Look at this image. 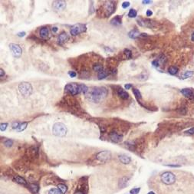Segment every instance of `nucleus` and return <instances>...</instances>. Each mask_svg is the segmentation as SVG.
<instances>
[{"mask_svg":"<svg viewBox=\"0 0 194 194\" xmlns=\"http://www.w3.org/2000/svg\"><path fill=\"white\" fill-rule=\"evenodd\" d=\"M9 47L12 52V55L15 58H19L22 55V48L21 47L17 44H14V43H11L9 45Z\"/></svg>","mask_w":194,"mask_h":194,"instance_id":"nucleus-9","label":"nucleus"},{"mask_svg":"<svg viewBox=\"0 0 194 194\" xmlns=\"http://www.w3.org/2000/svg\"><path fill=\"white\" fill-rule=\"evenodd\" d=\"M107 75H108V72L107 71H105V70H103V71L98 72V78L99 80H101V79H104V78H105V77H107Z\"/></svg>","mask_w":194,"mask_h":194,"instance_id":"nucleus-23","label":"nucleus"},{"mask_svg":"<svg viewBox=\"0 0 194 194\" xmlns=\"http://www.w3.org/2000/svg\"><path fill=\"white\" fill-rule=\"evenodd\" d=\"M58 188H59V189L61 191V193L63 194H65L68 190V188L65 184H59L58 185Z\"/></svg>","mask_w":194,"mask_h":194,"instance_id":"nucleus-28","label":"nucleus"},{"mask_svg":"<svg viewBox=\"0 0 194 194\" xmlns=\"http://www.w3.org/2000/svg\"><path fill=\"white\" fill-rule=\"evenodd\" d=\"M118 95L121 98L123 99V100H126L129 98V94H128V93H127V91H125L124 90H123L122 88H119L118 91Z\"/></svg>","mask_w":194,"mask_h":194,"instance_id":"nucleus-17","label":"nucleus"},{"mask_svg":"<svg viewBox=\"0 0 194 194\" xmlns=\"http://www.w3.org/2000/svg\"><path fill=\"white\" fill-rule=\"evenodd\" d=\"M140 190H141V188H135L130 190V194H138Z\"/></svg>","mask_w":194,"mask_h":194,"instance_id":"nucleus-37","label":"nucleus"},{"mask_svg":"<svg viewBox=\"0 0 194 194\" xmlns=\"http://www.w3.org/2000/svg\"><path fill=\"white\" fill-rule=\"evenodd\" d=\"M178 71H179V68L176 67V66H170V67L168 68L169 74H170V75H176Z\"/></svg>","mask_w":194,"mask_h":194,"instance_id":"nucleus-22","label":"nucleus"},{"mask_svg":"<svg viewBox=\"0 0 194 194\" xmlns=\"http://www.w3.org/2000/svg\"><path fill=\"white\" fill-rule=\"evenodd\" d=\"M104 13H105L106 16H110V15L113 14L114 12L115 11L114 3L111 1L107 2L104 6Z\"/></svg>","mask_w":194,"mask_h":194,"instance_id":"nucleus-8","label":"nucleus"},{"mask_svg":"<svg viewBox=\"0 0 194 194\" xmlns=\"http://www.w3.org/2000/svg\"><path fill=\"white\" fill-rule=\"evenodd\" d=\"M109 137H110V139L112 142L114 143H120L123 140V135H121V134H118V133H116V132H111L109 134Z\"/></svg>","mask_w":194,"mask_h":194,"instance_id":"nucleus-11","label":"nucleus"},{"mask_svg":"<svg viewBox=\"0 0 194 194\" xmlns=\"http://www.w3.org/2000/svg\"><path fill=\"white\" fill-rule=\"evenodd\" d=\"M128 36L129 38H133V39H135V38H137V37L140 36V32H139V31L137 29H133V30H131L130 32L128 33Z\"/></svg>","mask_w":194,"mask_h":194,"instance_id":"nucleus-21","label":"nucleus"},{"mask_svg":"<svg viewBox=\"0 0 194 194\" xmlns=\"http://www.w3.org/2000/svg\"><path fill=\"white\" fill-rule=\"evenodd\" d=\"M143 4H150L152 3V1H150V0H144V1L142 2Z\"/></svg>","mask_w":194,"mask_h":194,"instance_id":"nucleus-49","label":"nucleus"},{"mask_svg":"<svg viewBox=\"0 0 194 194\" xmlns=\"http://www.w3.org/2000/svg\"><path fill=\"white\" fill-rule=\"evenodd\" d=\"M57 31H58V28H57V27H53V28H52V32H56Z\"/></svg>","mask_w":194,"mask_h":194,"instance_id":"nucleus-50","label":"nucleus"},{"mask_svg":"<svg viewBox=\"0 0 194 194\" xmlns=\"http://www.w3.org/2000/svg\"><path fill=\"white\" fill-rule=\"evenodd\" d=\"M29 188L33 193H37L39 190V187L37 184H30L29 186Z\"/></svg>","mask_w":194,"mask_h":194,"instance_id":"nucleus-24","label":"nucleus"},{"mask_svg":"<svg viewBox=\"0 0 194 194\" xmlns=\"http://www.w3.org/2000/svg\"><path fill=\"white\" fill-rule=\"evenodd\" d=\"M27 125H28V123L27 122H23L20 125H19V127H18V132H21V131H23L24 130L26 127H27Z\"/></svg>","mask_w":194,"mask_h":194,"instance_id":"nucleus-30","label":"nucleus"},{"mask_svg":"<svg viewBox=\"0 0 194 194\" xmlns=\"http://www.w3.org/2000/svg\"><path fill=\"white\" fill-rule=\"evenodd\" d=\"M124 87H125V88L127 89V90H129V89H130L132 87H133V85H132L131 84H127Z\"/></svg>","mask_w":194,"mask_h":194,"instance_id":"nucleus-47","label":"nucleus"},{"mask_svg":"<svg viewBox=\"0 0 194 194\" xmlns=\"http://www.w3.org/2000/svg\"><path fill=\"white\" fill-rule=\"evenodd\" d=\"M18 90L22 96L29 97L32 93V87L28 82H22L18 85Z\"/></svg>","mask_w":194,"mask_h":194,"instance_id":"nucleus-4","label":"nucleus"},{"mask_svg":"<svg viewBox=\"0 0 194 194\" xmlns=\"http://www.w3.org/2000/svg\"><path fill=\"white\" fill-rule=\"evenodd\" d=\"M93 69H94V71H98V72H100L104 70V68H103V65H100V64H95L93 65Z\"/></svg>","mask_w":194,"mask_h":194,"instance_id":"nucleus-26","label":"nucleus"},{"mask_svg":"<svg viewBox=\"0 0 194 194\" xmlns=\"http://www.w3.org/2000/svg\"><path fill=\"white\" fill-rule=\"evenodd\" d=\"M148 194H155V193H154V192H153V191H151V192L148 193Z\"/></svg>","mask_w":194,"mask_h":194,"instance_id":"nucleus-52","label":"nucleus"},{"mask_svg":"<svg viewBox=\"0 0 194 194\" xmlns=\"http://www.w3.org/2000/svg\"><path fill=\"white\" fill-rule=\"evenodd\" d=\"M193 75H194V71H187L183 74V78L191 77Z\"/></svg>","mask_w":194,"mask_h":194,"instance_id":"nucleus-32","label":"nucleus"},{"mask_svg":"<svg viewBox=\"0 0 194 194\" xmlns=\"http://www.w3.org/2000/svg\"><path fill=\"white\" fill-rule=\"evenodd\" d=\"M127 183H128V178L127 177L123 176V177L121 178L119 180V187H121V189L124 188L127 185Z\"/></svg>","mask_w":194,"mask_h":194,"instance_id":"nucleus-20","label":"nucleus"},{"mask_svg":"<svg viewBox=\"0 0 194 194\" xmlns=\"http://www.w3.org/2000/svg\"><path fill=\"white\" fill-rule=\"evenodd\" d=\"M48 194H61V191L58 189H51L48 192Z\"/></svg>","mask_w":194,"mask_h":194,"instance_id":"nucleus-34","label":"nucleus"},{"mask_svg":"<svg viewBox=\"0 0 194 194\" xmlns=\"http://www.w3.org/2000/svg\"><path fill=\"white\" fill-rule=\"evenodd\" d=\"M13 180L20 185H23V186H26L27 185V182L25 181V179H23L22 177L19 176H15L13 178Z\"/></svg>","mask_w":194,"mask_h":194,"instance_id":"nucleus-18","label":"nucleus"},{"mask_svg":"<svg viewBox=\"0 0 194 194\" xmlns=\"http://www.w3.org/2000/svg\"><path fill=\"white\" fill-rule=\"evenodd\" d=\"M25 32H18V34H17V35L18 36V37H24L25 35Z\"/></svg>","mask_w":194,"mask_h":194,"instance_id":"nucleus-46","label":"nucleus"},{"mask_svg":"<svg viewBox=\"0 0 194 194\" xmlns=\"http://www.w3.org/2000/svg\"><path fill=\"white\" fill-rule=\"evenodd\" d=\"M124 54H125V55H126L127 59H130L132 58V52L130 51V50L125 49L124 50Z\"/></svg>","mask_w":194,"mask_h":194,"instance_id":"nucleus-33","label":"nucleus"},{"mask_svg":"<svg viewBox=\"0 0 194 194\" xmlns=\"http://www.w3.org/2000/svg\"><path fill=\"white\" fill-rule=\"evenodd\" d=\"M19 123L18 122H14L13 123H12V128H14V129H16V128H18V127H19Z\"/></svg>","mask_w":194,"mask_h":194,"instance_id":"nucleus-43","label":"nucleus"},{"mask_svg":"<svg viewBox=\"0 0 194 194\" xmlns=\"http://www.w3.org/2000/svg\"><path fill=\"white\" fill-rule=\"evenodd\" d=\"M130 2H123L122 4V8L123 9H127V8H128L130 6Z\"/></svg>","mask_w":194,"mask_h":194,"instance_id":"nucleus-40","label":"nucleus"},{"mask_svg":"<svg viewBox=\"0 0 194 194\" xmlns=\"http://www.w3.org/2000/svg\"><path fill=\"white\" fill-rule=\"evenodd\" d=\"M65 90L66 92L71 95H76L81 92V84H77L76 83H71L68 84L65 88Z\"/></svg>","mask_w":194,"mask_h":194,"instance_id":"nucleus-5","label":"nucleus"},{"mask_svg":"<svg viewBox=\"0 0 194 194\" xmlns=\"http://www.w3.org/2000/svg\"><path fill=\"white\" fill-rule=\"evenodd\" d=\"M40 36L41 38H44V39H46V38H48L50 36V32H49V29L47 28V27H43L41 28L40 30Z\"/></svg>","mask_w":194,"mask_h":194,"instance_id":"nucleus-14","label":"nucleus"},{"mask_svg":"<svg viewBox=\"0 0 194 194\" xmlns=\"http://www.w3.org/2000/svg\"><path fill=\"white\" fill-rule=\"evenodd\" d=\"M121 16H120V15H117V16H115L114 18H113L111 19V25H119L121 24Z\"/></svg>","mask_w":194,"mask_h":194,"instance_id":"nucleus-19","label":"nucleus"},{"mask_svg":"<svg viewBox=\"0 0 194 194\" xmlns=\"http://www.w3.org/2000/svg\"><path fill=\"white\" fill-rule=\"evenodd\" d=\"M86 30H87V28H86V25H85L76 24V25H75L74 26L71 27L70 32H71V35H72L73 36H76V35H79L81 33H83L84 32H86Z\"/></svg>","mask_w":194,"mask_h":194,"instance_id":"nucleus-6","label":"nucleus"},{"mask_svg":"<svg viewBox=\"0 0 194 194\" xmlns=\"http://www.w3.org/2000/svg\"><path fill=\"white\" fill-rule=\"evenodd\" d=\"M118 157H119L120 161H121L122 164H130V161H131L130 157L129 156H127V155H125V154L120 155Z\"/></svg>","mask_w":194,"mask_h":194,"instance_id":"nucleus-16","label":"nucleus"},{"mask_svg":"<svg viewBox=\"0 0 194 194\" xmlns=\"http://www.w3.org/2000/svg\"><path fill=\"white\" fill-rule=\"evenodd\" d=\"M137 24L142 27H146V28H153L154 26V22L151 21L150 19H143V18L138 19Z\"/></svg>","mask_w":194,"mask_h":194,"instance_id":"nucleus-10","label":"nucleus"},{"mask_svg":"<svg viewBox=\"0 0 194 194\" xmlns=\"http://www.w3.org/2000/svg\"><path fill=\"white\" fill-rule=\"evenodd\" d=\"M161 181L166 185H172L176 182V176L171 172H165L160 176Z\"/></svg>","mask_w":194,"mask_h":194,"instance_id":"nucleus-3","label":"nucleus"},{"mask_svg":"<svg viewBox=\"0 0 194 194\" xmlns=\"http://www.w3.org/2000/svg\"><path fill=\"white\" fill-rule=\"evenodd\" d=\"M68 75H69L70 77H76L77 74H76L75 71H68Z\"/></svg>","mask_w":194,"mask_h":194,"instance_id":"nucleus-42","label":"nucleus"},{"mask_svg":"<svg viewBox=\"0 0 194 194\" xmlns=\"http://www.w3.org/2000/svg\"><path fill=\"white\" fill-rule=\"evenodd\" d=\"M68 40V35L66 32H61L59 38H58V43L59 45H62L65 42H66Z\"/></svg>","mask_w":194,"mask_h":194,"instance_id":"nucleus-13","label":"nucleus"},{"mask_svg":"<svg viewBox=\"0 0 194 194\" xmlns=\"http://www.w3.org/2000/svg\"><path fill=\"white\" fill-rule=\"evenodd\" d=\"M4 75H5V71H4V70L2 68H1L0 69V76L3 77Z\"/></svg>","mask_w":194,"mask_h":194,"instance_id":"nucleus-48","label":"nucleus"},{"mask_svg":"<svg viewBox=\"0 0 194 194\" xmlns=\"http://www.w3.org/2000/svg\"><path fill=\"white\" fill-rule=\"evenodd\" d=\"M111 157V153L110 151L108 150L100 151L96 156V158L98 159L99 161L102 163H105V162H107L108 160H110Z\"/></svg>","mask_w":194,"mask_h":194,"instance_id":"nucleus-7","label":"nucleus"},{"mask_svg":"<svg viewBox=\"0 0 194 194\" xmlns=\"http://www.w3.org/2000/svg\"><path fill=\"white\" fill-rule=\"evenodd\" d=\"M8 123H1V131H5L7 128Z\"/></svg>","mask_w":194,"mask_h":194,"instance_id":"nucleus-39","label":"nucleus"},{"mask_svg":"<svg viewBox=\"0 0 194 194\" xmlns=\"http://www.w3.org/2000/svg\"><path fill=\"white\" fill-rule=\"evenodd\" d=\"M137 78L140 79V80H141V81H145V80H147V78H148V75H147V73H142V74H141V75H139L137 76Z\"/></svg>","mask_w":194,"mask_h":194,"instance_id":"nucleus-31","label":"nucleus"},{"mask_svg":"<svg viewBox=\"0 0 194 194\" xmlns=\"http://www.w3.org/2000/svg\"><path fill=\"white\" fill-rule=\"evenodd\" d=\"M137 15V12L134 9H131L128 12V16L130 18H135Z\"/></svg>","mask_w":194,"mask_h":194,"instance_id":"nucleus-29","label":"nucleus"},{"mask_svg":"<svg viewBox=\"0 0 194 194\" xmlns=\"http://www.w3.org/2000/svg\"><path fill=\"white\" fill-rule=\"evenodd\" d=\"M146 15H147V16H151V15H153V12H152V11H151L150 9H148L147 11V12H146Z\"/></svg>","mask_w":194,"mask_h":194,"instance_id":"nucleus-45","label":"nucleus"},{"mask_svg":"<svg viewBox=\"0 0 194 194\" xmlns=\"http://www.w3.org/2000/svg\"><path fill=\"white\" fill-rule=\"evenodd\" d=\"M133 93H134V94L135 96V98H137V100L139 101V100H141L142 98V95L141 94V92H140L139 90H137V89H136V88H134L133 89Z\"/></svg>","mask_w":194,"mask_h":194,"instance_id":"nucleus-25","label":"nucleus"},{"mask_svg":"<svg viewBox=\"0 0 194 194\" xmlns=\"http://www.w3.org/2000/svg\"><path fill=\"white\" fill-rule=\"evenodd\" d=\"M126 145L127 147V148L130 150H135V145H134L132 143H130V142H127L126 143Z\"/></svg>","mask_w":194,"mask_h":194,"instance_id":"nucleus-36","label":"nucleus"},{"mask_svg":"<svg viewBox=\"0 0 194 194\" xmlns=\"http://www.w3.org/2000/svg\"><path fill=\"white\" fill-rule=\"evenodd\" d=\"M166 166H170V167H180V165H177V164H167Z\"/></svg>","mask_w":194,"mask_h":194,"instance_id":"nucleus-44","label":"nucleus"},{"mask_svg":"<svg viewBox=\"0 0 194 194\" xmlns=\"http://www.w3.org/2000/svg\"><path fill=\"white\" fill-rule=\"evenodd\" d=\"M191 40H192L193 41H194V32L192 34V35H191Z\"/></svg>","mask_w":194,"mask_h":194,"instance_id":"nucleus-51","label":"nucleus"},{"mask_svg":"<svg viewBox=\"0 0 194 194\" xmlns=\"http://www.w3.org/2000/svg\"><path fill=\"white\" fill-rule=\"evenodd\" d=\"M152 65L154 66V67H159V66H160V62H159V61L157 59V60H154V61H152Z\"/></svg>","mask_w":194,"mask_h":194,"instance_id":"nucleus-41","label":"nucleus"},{"mask_svg":"<svg viewBox=\"0 0 194 194\" xmlns=\"http://www.w3.org/2000/svg\"><path fill=\"white\" fill-rule=\"evenodd\" d=\"M185 134H189V135H193L194 134V127H192V128H190L189 130L185 131Z\"/></svg>","mask_w":194,"mask_h":194,"instance_id":"nucleus-38","label":"nucleus"},{"mask_svg":"<svg viewBox=\"0 0 194 194\" xmlns=\"http://www.w3.org/2000/svg\"><path fill=\"white\" fill-rule=\"evenodd\" d=\"M180 92L182 93V94H183V96L186 97V98H193V92L191 89H189V88H183L180 91Z\"/></svg>","mask_w":194,"mask_h":194,"instance_id":"nucleus-15","label":"nucleus"},{"mask_svg":"<svg viewBox=\"0 0 194 194\" xmlns=\"http://www.w3.org/2000/svg\"><path fill=\"white\" fill-rule=\"evenodd\" d=\"M52 133L57 137H64L67 133V127L64 123L61 122H57L53 126Z\"/></svg>","mask_w":194,"mask_h":194,"instance_id":"nucleus-2","label":"nucleus"},{"mask_svg":"<svg viewBox=\"0 0 194 194\" xmlns=\"http://www.w3.org/2000/svg\"><path fill=\"white\" fill-rule=\"evenodd\" d=\"M108 91L104 87H93L88 89L86 93V98L91 102L99 103L107 96Z\"/></svg>","mask_w":194,"mask_h":194,"instance_id":"nucleus-1","label":"nucleus"},{"mask_svg":"<svg viewBox=\"0 0 194 194\" xmlns=\"http://www.w3.org/2000/svg\"><path fill=\"white\" fill-rule=\"evenodd\" d=\"M87 191H88V187H85L83 189L79 187V188L77 189V190L75 191V193L74 194H86Z\"/></svg>","mask_w":194,"mask_h":194,"instance_id":"nucleus-27","label":"nucleus"},{"mask_svg":"<svg viewBox=\"0 0 194 194\" xmlns=\"http://www.w3.org/2000/svg\"><path fill=\"white\" fill-rule=\"evenodd\" d=\"M13 144V141H12V140H6V141H5V142H4V145H5L6 147H12V145Z\"/></svg>","mask_w":194,"mask_h":194,"instance_id":"nucleus-35","label":"nucleus"},{"mask_svg":"<svg viewBox=\"0 0 194 194\" xmlns=\"http://www.w3.org/2000/svg\"><path fill=\"white\" fill-rule=\"evenodd\" d=\"M53 7L58 11L64 10L66 8V2L64 1H55L53 2Z\"/></svg>","mask_w":194,"mask_h":194,"instance_id":"nucleus-12","label":"nucleus"}]
</instances>
